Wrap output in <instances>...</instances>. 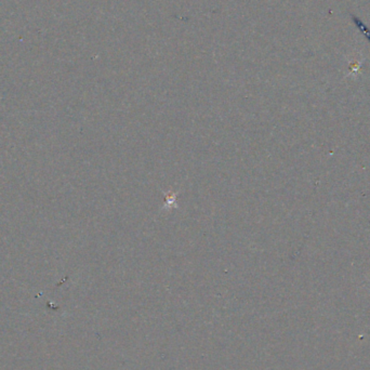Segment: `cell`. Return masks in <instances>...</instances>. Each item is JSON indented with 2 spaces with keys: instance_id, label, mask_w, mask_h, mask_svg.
<instances>
[{
  "instance_id": "cell-1",
  "label": "cell",
  "mask_w": 370,
  "mask_h": 370,
  "mask_svg": "<svg viewBox=\"0 0 370 370\" xmlns=\"http://www.w3.org/2000/svg\"><path fill=\"white\" fill-rule=\"evenodd\" d=\"M351 19H352L353 23H354V25L359 29V31L361 32V34H363L366 37V39L370 43V30L365 25V23L363 21H361L358 18V16H356L355 14H353V13H351Z\"/></svg>"
}]
</instances>
